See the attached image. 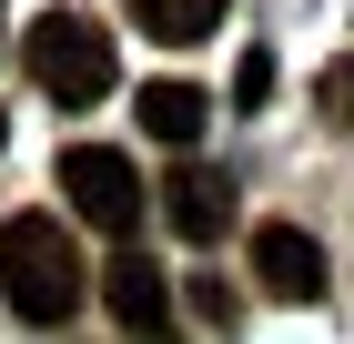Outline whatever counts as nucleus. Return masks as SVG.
Returning a JSON list of instances; mask_svg holds the SVG:
<instances>
[{
    "label": "nucleus",
    "mask_w": 354,
    "mask_h": 344,
    "mask_svg": "<svg viewBox=\"0 0 354 344\" xmlns=\"http://www.w3.org/2000/svg\"><path fill=\"white\" fill-rule=\"evenodd\" d=\"M0 293L21 324H71L82 314V253L51 212H10L0 223Z\"/></svg>",
    "instance_id": "obj_1"
},
{
    "label": "nucleus",
    "mask_w": 354,
    "mask_h": 344,
    "mask_svg": "<svg viewBox=\"0 0 354 344\" xmlns=\"http://www.w3.org/2000/svg\"><path fill=\"white\" fill-rule=\"evenodd\" d=\"M21 61H30V81H41L61 111L111 102V81H122L111 30H102V21H82V10H41V21H30V41H21Z\"/></svg>",
    "instance_id": "obj_2"
},
{
    "label": "nucleus",
    "mask_w": 354,
    "mask_h": 344,
    "mask_svg": "<svg viewBox=\"0 0 354 344\" xmlns=\"http://www.w3.org/2000/svg\"><path fill=\"white\" fill-rule=\"evenodd\" d=\"M61 203L82 212V223H102V233H132L142 223V172L111 142H71L61 152Z\"/></svg>",
    "instance_id": "obj_3"
},
{
    "label": "nucleus",
    "mask_w": 354,
    "mask_h": 344,
    "mask_svg": "<svg viewBox=\"0 0 354 344\" xmlns=\"http://www.w3.org/2000/svg\"><path fill=\"white\" fill-rule=\"evenodd\" d=\"M102 304H111V324H122L132 344H172V284H162V264H142V253H111Z\"/></svg>",
    "instance_id": "obj_4"
},
{
    "label": "nucleus",
    "mask_w": 354,
    "mask_h": 344,
    "mask_svg": "<svg viewBox=\"0 0 354 344\" xmlns=\"http://www.w3.org/2000/svg\"><path fill=\"white\" fill-rule=\"evenodd\" d=\"M253 284L273 304H324V243L294 233V223H263L253 233Z\"/></svg>",
    "instance_id": "obj_5"
},
{
    "label": "nucleus",
    "mask_w": 354,
    "mask_h": 344,
    "mask_svg": "<svg viewBox=\"0 0 354 344\" xmlns=\"http://www.w3.org/2000/svg\"><path fill=\"white\" fill-rule=\"evenodd\" d=\"M162 223H172L183 243H223V233H233V172H213V162H172Z\"/></svg>",
    "instance_id": "obj_6"
},
{
    "label": "nucleus",
    "mask_w": 354,
    "mask_h": 344,
    "mask_svg": "<svg viewBox=\"0 0 354 344\" xmlns=\"http://www.w3.org/2000/svg\"><path fill=\"white\" fill-rule=\"evenodd\" d=\"M142 132L152 142H172V152H192L203 142V122H213V91H192V81H142Z\"/></svg>",
    "instance_id": "obj_7"
},
{
    "label": "nucleus",
    "mask_w": 354,
    "mask_h": 344,
    "mask_svg": "<svg viewBox=\"0 0 354 344\" xmlns=\"http://www.w3.org/2000/svg\"><path fill=\"white\" fill-rule=\"evenodd\" d=\"M132 30L162 41V51H192V41L223 30V0H132Z\"/></svg>",
    "instance_id": "obj_8"
},
{
    "label": "nucleus",
    "mask_w": 354,
    "mask_h": 344,
    "mask_svg": "<svg viewBox=\"0 0 354 344\" xmlns=\"http://www.w3.org/2000/svg\"><path fill=\"white\" fill-rule=\"evenodd\" d=\"M314 111H324L334 132H354V51H344V61H324V81H314Z\"/></svg>",
    "instance_id": "obj_9"
},
{
    "label": "nucleus",
    "mask_w": 354,
    "mask_h": 344,
    "mask_svg": "<svg viewBox=\"0 0 354 344\" xmlns=\"http://www.w3.org/2000/svg\"><path fill=\"white\" fill-rule=\"evenodd\" d=\"M233 102H253V111L273 102V51H243V71H233Z\"/></svg>",
    "instance_id": "obj_10"
},
{
    "label": "nucleus",
    "mask_w": 354,
    "mask_h": 344,
    "mask_svg": "<svg viewBox=\"0 0 354 344\" xmlns=\"http://www.w3.org/2000/svg\"><path fill=\"white\" fill-rule=\"evenodd\" d=\"M0 142H10V122H0Z\"/></svg>",
    "instance_id": "obj_11"
}]
</instances>
